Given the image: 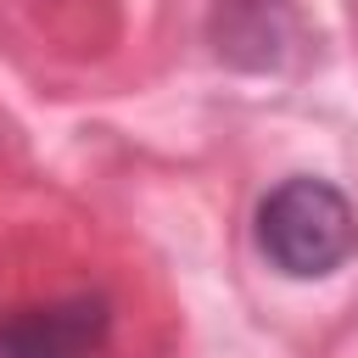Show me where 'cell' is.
I'll return each instance as SVG.
<instances>
[{"label": "cell", "mask_w": 358, "mask_h": 358, "mask_svg": "<svg viewBox=\"0 0 358 358\" xmlns=\"http://www.w3.org/2000/svg\"><path fill=\"white\" fill-rule=\"evenodd\" d=\"M296 39L291 0H218L213 6V45L235 67H280Z\"/></svg>", "instance_id": "3957f363"}, {"label": "cell", "mask_w": 358, "mask_h": 358, "mask_svg": "<svg viewBox=\"0 0 358 358\" xmlns=\"http://www.w3.org/2000/svg\"><path fill=\"white\" fill-rule=\"evenodd\" d=\"M252 235L268 268H280L285 280H324L358 252V213L330 179L296 173L257 201Z\"/></svg>", "instance_id": "6da1fadb"}, {"label": "cell", "mask_w": 358, "mask_h": 358, "mask_svg": "<svg viewBox=\"0 0 358 358\" xmlns=\"http://www.w3.org/2000/svg\"><path fill=\"white\" fill-rule=\"evenodd\" d=\"M112 336V302L101 291L22 302L0 313V358H101Z\"/></svg>", "instance_id": "7a4b0ae2"}]
</instances>
